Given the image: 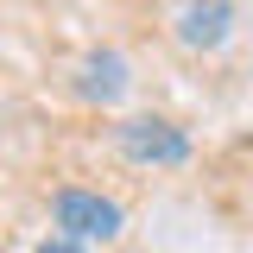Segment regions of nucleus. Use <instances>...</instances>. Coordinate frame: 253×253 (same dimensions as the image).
<instances>
[{
	"mask_svg": "<svg viewBox=\"0 0 253 253\" xmlns=\"http://www.w3.org/2000/svg\"><path fill=\"white\" fill-rule=\"evenodd\" d=\"M228 19H234L228 0H190L184 13H177V38H184L190 51H209V44L228 38Z\"/></svg>",
	"mask_w": 253,
	"mask_h": 253,
	"instance_id": "obj_3",
	"label": "nucleus"
},
{
	"mask_svg": "<svg viewBox=\"0 0 253 253\" xmlns=\"http://www.w3.org/2000/svg\"><path fill=\"white\" fill-rule=\"evenodd\" d=\"M121 152L133 158V165H184V158H190V139L171 121L139 114V121H121Z\"/></svg>",
	"mask_w": 253,
	"mask_h": 253,
	"instance_id": "obj_2",
	"label": "nucleus"
},
{
	"mask_svg": "<svg viewBox=\"0 0 253 253\" xmlns=\"http://www.w3.org/2000/svg\"><path fill=\"white\" fill-rule=\"evenodd\" d=\"M38 253H89V247H83V241H70V234H51Z\"/></svg>",
	"mask_w": 253,
	"mask_h": 253,
	"instance_id": "obj_5",
	"label": "nucleus"
},
{
	"mask_svg": "<svg viewBox=\"0 0 253 253\" xmlns=\"http://www.w3.org/2000/svg\"><path fill=\"white\" fill-rule=\"evenodd\" d=\"M51 215L70 241H114L121 234V203H108V196H95V190H57V203H51Z\"/></svg>",
	"mask_w": 253,
	"mask_h": 253,
	"instance_id": "obj_1",
	"label": "nucleus"
},
{
	"mask_svg": "<svg viewBox=\"0 0 253 253\" xmlns=\"http://www.w3.org/2000/svg\"><path fill=\"white\" fill-rule=\"evenodd\" d=\"M83 95H89V101H121L126 95V63L114 57V51H95V57L83 63Z\"/></svg>",
	"mask_w": 253,
	"mask_h": 253,
	"instance_id": "obj_4",
	"label": "nucleus"
}]
</instances>
